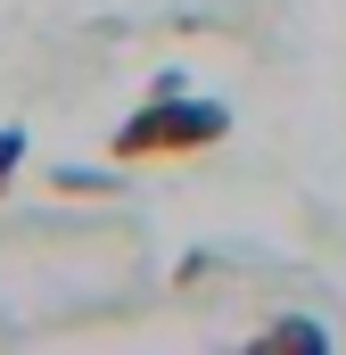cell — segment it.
<instances>
[{
    "mask_svg": "<svg viewBox=\"0 0 346 355\" xmlns=\"http://www.w3.org/2000/svg\"><path fill=\"white\" fill-rule=\"evenodd\" d=\"M264 347H297V355H322V347H330V331H322V322H305V314H289V322H272V331H264Z\"/></svg>",
    "mask_w": 346,
    "mask_h": 355,
    "instance_id": "2",
    "label": "cell"
},
{
    "mask_svg": "<svg viewBox=\"0 0 346 355\" xmlns=\"http://www.w3.org/2000/svg\"><path fill=\"white\" fill-rule=\"evenodd\" d=\"M17 157H25V124H0V190L17 182Z\"/></svg>",
    "mask_w": 346,
    "mask_h": 355,
    "instance_id": "3",
    "label": "cell"
},
{
    "mask_svg": "<svg viewBox=\"0 0 346 355\" xmlns=\"http://www.w3.org/2000/svg\"><path fill=\"white\" fill-rule=\"evenodd\" d=\"M231 132V107H215V99H190V83H157L124 124H116V141H107V157H124V166H149V157H198V149H215Z\"/></svg>",
    "mask_w": 346,
    "mask_h": 355,
    "instance_id": "1",
    "label": "cell"
},
{
    "mask_svg": "<svg viewBox=\"0 0 346 355\" xmlns=\"http://www.w3.org/2000/svg\"><path fill=\"white\" fill-rule=\"evenodd\" d=\"M58 190H75V198H91V190H99V198H107L116 182H107V174H83V166H66V174H58Z\"/></svg>",
    "mask_w": 346,
    "mask_h": 355,
    "instance_id": "4",
    "label": "cell"
}]
</instances>
